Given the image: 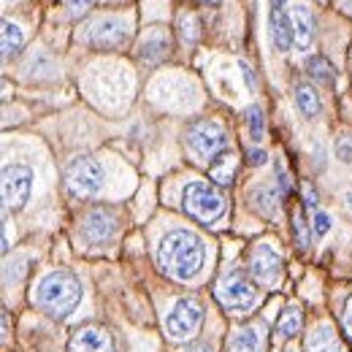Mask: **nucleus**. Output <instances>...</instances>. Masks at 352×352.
I'll return each mask as SVG.
<instances>
[{
	"label": "nucleus",
	"instance_id": "f257e3e1",
	"mask_svg": "<svg viewBox=\"0 0 352 352\" xmlns=\"http://www.w3.org/2000/svg\"><path fill=\"white\" fill-rule=\"evenodd\" d=\"M157 265L176 282L192 279L204 265V241L192 230H171L157 250Z\"/></svg>",
	"mask_w": 352,
	"mask_h": 352
},
{
	"label": "nucleus",
	"instance_id": "f03ea898",
	"mask_svg": "<svg viewBox=\"0 0 352 352\" xmlns=\"http://www.w3.org/2000/svg\"><path fill=\"white\" fill-rule=\"evenodd\" d=\"M36 301L54 320H65L82 301V285L68 271H52L38 282Z\"/></svg>",
	"mask_w": 352,
	"mask_h": 352
},
{
	"label": "nucleus",
	"instance_id": "7ed1b4c3",
	"mask_svg": "<svg viewBox=\"0 0 352 352\" xmlns=\"http://www.w3.org/2000/svg\"><path fill=\"white\" fill-rule=\"evenodd\" d=\"M214 296L228 311H250L252 307H258L261 293L252 276L241 274V271H228L222 274L214 285Z\"/></svg>",
	"mask_w": 352,
	"mask_h": 352
},
{
	"label": "nucleus",
	"instance_id": "20e7f679",
	"mask_svg": "<svg viewBox=\"0 0 352 352\" xmlns=\"http://www.w3.org/2000/svg\"><path fill=\"white\" fill-rule=\"evenodd\" d=\"M182 206L190 217H195L198 222H214L220 220L228 209L222 192L214 184H206V182H190L182 192Z\"/></svg>",
	"mask_w": 352,
	"mask_h": 352
},
{
	"label": "nucleus",
	"instance_id": "39448f33",
	"mask_svg": "<svg viewBox=\"0 0 352 352\" xmlns=\"http://www.w3.org/2000/svg\"><path fill=\"white\" fill-rule=\"evenodd\" d=\"M184 138H187V146L192 149V155L201 160H209V163L217 160L222 152H228V135H225L220 122H214V120L190 122Z\"/></svg>",
	"mask_w": 352,
	"mask_h": 352
},
{
	"label": "nucleus",
	"instance_id": "423d86ee",
	"mask_svg": "<svg viewBox=\"0 0 352 352\" xmlns=\"http://www.w3.org/2000/svg\"><path fill=\"white\" fill-rule=\"evenodd\" d=\"M204 317H206V311L201 307V301H195V298H179L174 304V309L168 311V317H166V331H168V336L176 339V342L192 339L201 331Z\"/></svg>",
	"mask_w": 352,
	"mask_h": 352
},
{
	"label": "nucleus",
	"instance_id": "0eeeda50",
	"mask_svg": "<svg viewBox=\"0 0 352 352\" xmlns=\"http://www.w3.org/2000/svg\"><path fill=\"white\" fill-rule=\"evenodd\" d=\"M65 184L74 195H82V198H92L100 192L103 187V168L95 157H74L65 168Z\"/></svg>",
	"mask_w": 352,
	"mask_h": 352
},
{
	"label": "nucleus",
	"instance_id": "6e6552de",
	"mask_svg": "<svg viewBox=\"0 0 352 352\" xmlns=\"http://www.w3.org/2000/svg\"><path fill=\"white\" fill-rule=\"evenodd\" d=\"M247 271L250 276L263 285V287H274L282 276V255L274 250L271 241H258L252 250H250V258H247Z\"/></svg>",
	"mask_w": 352,
	"mask_h": 352
},
{
	"label": "nucleus",
	"instance_id": "1a4fd4ad",
	"mask_svg": "<svg viewBox=\"0 0 352 352\" xmlns=\"http://www.w3.org/2000/svg\"><path fill=\"white\" fill-rule=\"evenodd\" d=\"M30 190H33V171L30 166H22V163H14L3 171V204L8 212H19L25 209L28 198H30Z\"/></svg>",
	"mask_w": 352,
	"mask_h": 352
},
{
	"label": "nucleus",
	"instance_id": "9d476101",
	"mask_svg": "<svg viewBox=\"0 0 352 352\" xmlns=\"http://www.w3.org/2000/svg\"><path fill=\"white\" fill-rule=\"evenodd\" d=\"M87 41L95 49H120L131 41V28L120 16H100L89 25Z\"/></svg>",
	"mask_w": 352,
	"mask_h": 352
},
{
	"label": "nucleus",
	"instance_id": "9b49d317",
	"mask_svg": "<svg viewBox=\"0 0 352 352\" xmlns=\"http://www.w3.org/2000/svg\"><path fill=\"white\" fill-rule=\"evenodd\" d=\"M68 352H114V336L103 325H85L71 336Z\"/></svg>",
	"mask_w": 352,
	"mask_h": 352
},
{
	"label": "nucleus",
	"instance_id": "f8f14e48",
	"mask_svg": "<svg viewBox=\"0 0 352 352\" xmlns=\"http://www.w3.org/2000/svg\"><path fill=\"white\" fill-rule=\"evenodd\" d=\"M82 233H85V239L92 241V244H106L117 233V217L106 206H95L87 217H85Z\"/></svg>",
	"mask_w": 352,
	"mask_h": 352
},
{
	"label": "nucleus",
	"instance_id": "ddd939ff",
	"mask_svg": "<svg viewBox=\"0 0 352 352\" xmlns=\"http://www.w3.org/2000/svg\"><path fill=\"white\" fill-rule=\"evenodd\" d=\"M290 28H293V44L298 52H307L311 49V41H314V16L309 11L307 3H296L290 6Z\"/></svg>",
	"mask_w": 352,
	"mask_h": 352
},
{
	"label": "nucleus",
	"instance_id": "4468645a",
	"mask_svg": "<svg viewBox=\"0 0 352 352\" xmlns=\"http://www.w3.org/2000/svg\"><path fill=\"white\" fill-rule=\"evenodd\" d=\"M171 54V38L163 30H152L144 36V41L138 46V60L146 65H157Z\"/></svg>",
	"mask_w": 352,
	"mask_h": 352
},
{
	"label": "nucleus",
	"instance_id": "2eb2a0df",
	"mask_svg": "<svg viewBox=\"0 0 352 352\" xmlns=\"http://www.w3.org/2000/svg\"><path fill=\"white\" fill-rule=\"evenodd\" d=\"M250 206L263 214L265 220H279V192L274 187H252L250 190Z\"/></svg>",
	"mask_w": 352,
	"mask_h": 352
},
{
	"label": "nucleus",
	"instance_id": "dca6fc26",
	"mask_svg": "<svg viewBox=\"0 0 352 352\" xmlns=\"http://www.w3.org/2000/svg\"><path fill=\"white\" fill-rule=\"evenodd\" d=\"M225 352H263V336L255 325H241L225 344Z\"/></svg>",
	"mask_w": 352,
	"mask_h": 352
},
{
	"label": "nucleus",
	"instance_id": "f3484780",
	"mask_svg": "<svg viewBox=\"0 0 352 352\" xmlns=\"http://www.w3.org/2000/svg\"><path fill=\"white\" fill-rule=\"evenodd\" d=\"M268 25H271V41L279 52H287L293 46V28H290V16H285L282 8H271V16H268Z\"/></svg>",
	"mask_w": 352,
	"mask_h": 352
},
{
	"label": "nucleus",
	"instance_id": "a211bd4d",
	"mask_svg": "<svg viewBox=\"0 0 352 352\" xmlns=\"http://www.w3.org/2000/svg\"><path fill=\"white\" fill-rule=\"evenodd\" d=\"M304 352H342V347L331 325H317L314 331H309Z\"/></svg>",
	"mask_w": 352,
	"mask_h": 352
},
{
	"label": "nucleus",
	"instance_id": "6ab92c4d",
	"mask_svg": "<svg viewBox=\"0 0 352 352\" xmlns=\"http://www.w3.org/2000/svg\"><path fill=\"white\" fill-rule=\"evenodd\" d=\"M301 328H304V309L298 307V304L285 307V311L276 320V336L279 339H293Z\"/></svg>",
	"mask_w": 352,
	"mask_h": 352
},
{
	"label": "nucleus",
	"instance_id": "aec40b11",
	"mask_svg": "<svg viewBox=\"0 0 352 352\" xmlns=\"http://www.w3.org/2000/svg\"><path fill=\"white\" fill-rule=\"evenodd\" d=\"M233 176H236V155H233L230 149L222 152L217 160L209 163V179H212L214 184L228 187V184L233 182Z\"/></svg>",
	"mask_w": 352,
	"mask_h": 352
},
{
	"label": "nucleus",
	"instance_id": "412c9836",
	"mask_svg": "<svg viewBox=\"0 0 352 352\" xmlns=\"http://www.w3.org/2000/svg\"><path fill=\"white\" fill-rule=\"evenodd\" d=\"M296 103H298V109H301L304 117H317L320 114V95L307 82H298L296 85Z\"/></svg>",
	"mask_w": 352,
	"mask_h": 352
},
{
	"label": "nucleus",
	"instance_id": "4be33fe9",
	"mask_svg": "<svg viewBox=\"0 0 352 352\" xmlns=\"http://www.w3.org/2000/svg\"><path fill=\"white\" fill-rule=\"evenodd\" d=\"M22 46H25L22 28H19L16 22L6 19V22H3V57L8 60V57H14V54H19V52H22Z\"/></svg>",
	"mask_w": 352,
	"mask_h": 352
},
{
	"label": "nucleus",
	"instance_id": "5701e85b",
	"mask_svg": "<svg viewBox=\"0 0 352 352\" xmlns=\"http://www.w3.org/2000/svg\"><path fill=\"white\" fill-rule=\"evenodd\" d=\"M307 71H309V76H311L317 85H325V87H331V85H333V65H331V63H328L322 54L309 57Z\"/></svg>",
	"mask_w": 352,
	"mask_h": 352
},
{
	"label": "nucleus",
	"instance_id": "b1692460",
	"mask_svg": "<svg viewBox=\"0 0 352 352\" xmlns=\"http://www.w3.org/2000/svg\"><path fill=\"white\" fill-rule=\"evenodd\" d=\"M179 36L184 44H195L198 36H201V22L192 11H182L179 14Z\"/></svg>",
	"mask_w": 352,
	"mask_h": 352
},
{
	"label": "nucleus",
	"instance_id": "393cba45",
	"mask_svg": "<svg viewBox=\"0 0 352 352\" xmlns=\"http://www.w3.org/2000/svg\"><path fill=\"white\" fill-rule=\"evenodd\" d=\"M247 128H250L252 141H263L265 122H263V109L261 106H250L247 109Z\"/></svg>",
	"mask_w": 352,
	"mask_h": 352
},
{
	"label": "nucleus",
	"instance_id": "a878e982",
	"mask_svg": "<svg viewBox=\"0 0 352 352\" xmlns=\"http://www.w3.org/2000/svg\"><path fill=\"white\" fill-rule=\"evenodd\" d=\"M293 236H296L298 247L307 250L309 241H311V230H309L307 220H304V209H296V212H293Z\"/></svg>",
	"mask_w": 352,
	"mask_h": 352
},
{
	"label": "nucleus",
	"instance_id": "bb28decb",
	"mask_svg": "<svg viewBox=\"0 0 352 352\" xmlns=\"http://www.w3.org/2000/svg\"><path fill=\"white\" fill-rule=\"evenodd\" d=\"M336 157L344 166H352V135H339L336 138Z\"/></svg>",
	"mask_w": 352,
	"mask_h": 352
},
{
	"label": "nucleus",
	"instance_id": "cd10ccee",
	"mask_svg": "<svg viewBox=\"0 0 352 352\" xmlns=\"http://www.w3.org/2000/svg\"><path fill=\"white\" fill-rule=\"evenodd\" d=\"M331 230V217L325 214V212H314V220H311V233L320 239V236H325Z\"/></svg>",
	"mask_w": 352,
	"mask_h": 352
},
{
	"label": "nucleus",
	"instance_id": "c85d7f7f",
	"mask_svg": "<svg viewBox=\"0 0 352 352\" xmlns=\"http://www.w3.org/2000/svg\"><path fill=\"white\" fill-rule=\"evenodd\" d=\"M92 3H95V0H68L74 16H85L89 8H92Z\"/></svg>",
	"mask_w": 352,
	"mask_h": 352
},
{
	"label": "nucleus",
	"instance_id": "c756f323",
	"mask_svg": "<svg viewBox=\"0 0 352 352\" xmlns=\"http://www.w3.org/2000/svg\"><path fill=\"white\" fill-rule=\"evenodd\" d=\"M342 328H344V333L352 339V296L347 298V304H344V314H342Z\"/></svg>",
	"mask_w": 352,
	"mask_h": 352
},
{
	"label": "nucleus",
	"instance_id": "7c9ffc66",
	"mask_svg": "<svg viewBox=\"0 0 352 352\" xmlns=\"http://www.w3.org/2000/svg\"><path fill=\"white\" fill-rule=\"evenodd\" d=\"M247 157H250V163H252V166H265V163H268V155H265L263 149H252V146H250Z\"/></svg>",
	"mask_w": 352,
	"mask_h": 352
},
{
	"label": "nucleus",
	"instance_id": "2f4dec72",
	"mask_svg": "<svg viewBox=\"0 0 352 352\" xmlns=\"http://www.w3.org/2000/svg\"><path fill=\"white\" fill-rule=\"evenodd\" d=\"M276 182H279L282 195H287V192H290V179H287V174H285V168H282V166H276Z\"/></svg>",
	"mask_w": 352,
	"mask_h": 352
},
{
	"label": "nucleus",
	"instance_id": "473e14b6",
	"mask_svg": "<svg viewBox=\"0 0 352 352\" xmlns=\"http://www.w3.org/2000/svg\"><path fill=\"white\" fill-rule=\"evenodd\" d=\"M304 201H307V206H311V209H314V212H320V209H317V195H314V190H311V184H304Z\"/></svg>",
	"mask_w": 352,
	"mask_h": 352
},
{
	"label": "nucleus",
	"instance_id": "72a5a7b5",
	"mask_svg": "<svg viewBox=\"0 0 352 352\" xmlns=\"http://www.w3.org/2000/svg\"><path fill=\"white\" fill-rule=\"evenodd\" d=\"M182 352H212V350H209V344H187Z\"/></svg>",
	"mask_w": 352,
	"mask_h": 352
},
{
	"label": "nucleus",
	"instance_id": "f704fd0d",
	"mask_svg": "<svg viewBox=\"0 0 352 352\" xmlns=\"http://www.w3.org/2000/svg\"><path fill=\"white\" fill-rule=\"evenodd\" d=\"M201 3H206V6H220V0H201Z\"/></svg>",
	"mask_w": 352,
	"mask_h": 352
},
{
	"label": "nucleus",
	"instance_id": "c9c22d12",
	"mask_svg": "<svg viewBox=\"0 0 352 352\" xmlns=\"http://www.w3.org/2000/svg\"><path fill=\"white\" fill-rule=\"evenodd\" d=\"M271 3H274L276 8H282V3H287V0H271Z\"/></svg>",
	"mask_w": 352,
	"mask_h": 352
},
{
	"label": "nucleus",
	"instance_id": "e433bc0d",
	"mask_svg": "<svg viewBox=\"0 0 352 352\" xmlns=\"http://www.w3.org/2000/svg\"><path fill=\"white\" fill-rule=\"evenodd\" d=\"M285 352H293V350H285Z\"/></svg>",
	"mask_w": 352,
	"mask_h": 352
}]
</instances>
